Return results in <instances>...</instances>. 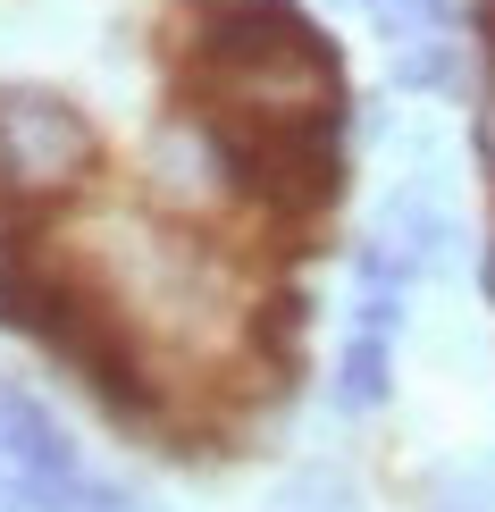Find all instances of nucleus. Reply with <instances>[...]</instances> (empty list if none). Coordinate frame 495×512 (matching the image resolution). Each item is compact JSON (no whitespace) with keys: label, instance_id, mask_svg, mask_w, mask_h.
I'll use <instances>...</instances> for the list:
<instances>
[{"label":"nucleus","instance_id":"1","mask_svg":"<svg viewBox=\"0 0 495 512\" xmlns=\"http://www.w3.org/2000/svg\"><path fill=\"white\" fill-rule=\"evenodd\" d=\"M193 68H202L210 118H244V126L336 118V51L311 34L294 0H210L193 17Z\"/></svg>","mask_w":495,"mask_h":512},{"label":"nucleus","instance_id":"2","mask_svg":"<svg viewBox=\"0 0 495 512\" xmlns=\"http://www.w3.org/2000/svg\"><path fill=\"white\" fill-rule=\"evenodd\" d=\"M93 160H101V135L68 93H51V84H0V185L9 194L51 202V194L93 177Z\"/></svg>","mask_w":495,"mask_h":512},{"label":"nucleus","instance_id":"3","mask_svg":"<svg viewBox=\"0 0 495 512\" xmlns=\"http://www.w3.org/2000/svg\"><path fill=\"white\" fill-rule=\"evenodd\" d=\"M0 462H9V471H84L68 429H59L17 378H0Z\"/></svg>","mask_w":495,"mask_h":512},{"label":"nucleus","instance_id":"4","mask_svg":"<svg viewBox=\"0 0 495 512\" xmlns=\"http://www.w3.org/2000/svg\"><path fill=\"white\" fill-rule=\"evenodd\" d=\"M336 403L344 412H378L386 403V336L353 328V345H344V361H336Z\"/></svg>","mask_w":495,"mask_h":512},{"label":"nucleus","instance_id":"5","mask_svg":"<svg viewBox=\"0 0 495 512\" xmlns=\"http://www.w3.org/2000/svg\"><path fill=\"white\" fill-rule=\"evenodd\" d=\"M269 512H361V487L344 479V471H328V462H311V471L277 479Z\"/></svg>","mask_w":495,"mask_h":512},{"label":"nucleus","instance_id":"6","mask_svg":"<svg viewBox=\"0 0 495 512\" xmlns=\"http://www.w3.org/2000/svg\"><path fill=\"white\" fill-rule=\"evenodd\" d=\"M462 76V42L454 34H428V42H403L395 51V84L403 93H445Z\"/></svg>","mask_w":495,"mask_h":512},{"label":"nucleus","instance_id":"7","mask_svg":"<svg viewBox=\"0 0 495 512\" xmlns=\"http://www.w3.org/2000/svg\"><path fill=\"white\" fill-rule=\"evenodd\" d=\"M470 143H479V168L495 177V68H487V84H479V118H470Z\"/></svg>","mask_w":495,"mask_h":512},{"label":"nucleus","instance_id":"8","mask_svg":"<svg viewBox=\"0 0 495 512\" xmlns=\"http://www.w3.org/2000/svg\"><path fill=\"white\" fill-rule=\"evenodd\" d=\"M487 294H495V252H487Z\"/></svg>","mask_w":495,"mask_h":512}]
</instances>
